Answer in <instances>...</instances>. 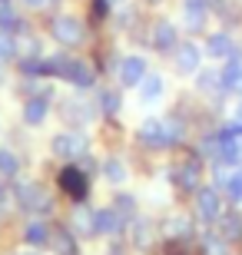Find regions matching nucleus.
Returning <instances> with one entry per match:
<instances>
[{
    "mask_svg": "<svg viewBox=\"0 0 242 255\" xmlns=\"http://www.w3.org/2000/svg\"><path fill=\"white\" fill-rule=\"evenodd\" d=\"M183 136H186V123L176 116L173 120H146L140 126V142L149 149H173L183 142Z\"/></svg>",
    "mask_w": 242,
    "mask_h": 255,
    "instance_id": "1",
    "label": "nucleus"
},
{
    "mask_svg": "<svg viewBox=\"0 0 242 255\" xmlns=\"http://www.w3.org/2000/svg\"><path fill=\"white\" fill-rule=\"evenodd\" d=\"M196 219L199 222H209V226H216L219 222V216H223V192L216 189V186H199L196 189V206H193Z\"/></svg>",
    "mask_w": 242,
    "mask_h": 255,
    "instance_id": "2",
    "label": "nucleus"
},
{
    "mask_svg": "<svg viewBox=\"0 0 242 255\" xmlns=\"http://www.w3.org/2000/svg\"><path fill=\"white\" fill-rule=\"evenodd\" d=\"M199 179H203V159L199 156H186V159H179L169 169V182L183 192H196L199 189Z\"/></svg>",
    "mask_w": 242,
    "mask_h": 255,
    "instance_id": "3",
    "label": "nucleus"
},
{
    "mask_svg": "<svg viewBox=\"0 0 242 255\" xmlns=\"http://www.w3.org/2000/svg\"><path fill=\"white\" fill-rule=\"evenodd\" d=\"M17 202H20L23 212H50V209H53L50 192L43 189V186H37V182H23V186H17Z\"/></svg>",
    "mask_w": 242,
    "mask_h": 255,
    "instance_id": "4",
    "label": "nucleus"
},
{
    "mask_svg": "<svg viewBox=\"0 0 242 255\" xmlns=\"http://www.w3.org/2000/svg\"><path fill=\"white\" fill-rule=\"evenodd\" d=\"M50 37L60 43V47H76L83 40V23L76 17H56L50 23Z\"/></svg>",
    "mask_w": 242,
    "mask_h": 255,
    "instance_id": "5",
    "label": "nucleus"
},
{
    "mask_svg": "<svg viewBox=\"0 0 242 255\" xmlns=\"http://www.w3.org/2000/svg\"><path fill=\"white\" fill-rule=\"evenodd\" d=\"M203 53L209 60H229V57H239V47H236V40H233L229 30H216V33L206 37Z\"/></svg>",
    "mask_w": 242,
    "mask_h": 255,
    "instance_id": "6",
    "label": "nucleus"
},
{
    "mask_svg": "<svg viewBox=\"0 0 242 255\" xmlns=\"http://www.w3.org/2000/svg\"><path fill=\"white\" fill-rule=\"evenodd\" d=\"M173 63H176L179 76H196L199 73V63H203V50L196 43H179L173 50Z\"/></svg>",
    "mask_w": 242,
    "mask_h": 255,
    "instance_id": "7",
    "label": "nucleus"
},
{
    "mask_svg": "<svg viewBox=\"0 0 242 255\" xmlns=\"http://www.w3.org/2000/svg\"><path fill=\"white\" fill-rule=\"evenodd\" d=\"M116 73H120V83L126 86V90H133V86H140L143 83V76L149 73V66H146V60L143 57H123L120 60V66H116Z\"/></svg>",
    "mask_w": 242,
    "mask_h": 255,
    "instance_id": "8",
    "label": "nucleus"
},
{
    "mask_svg": "<svg viewBox=\"0 0 242 255\" xmlns=\"http://www.w3.org/2000/svg\"><path fill=\"white\" fill-rule=\"evenodd\" d=\"M179 47V30L173 20H156L153 23V50L159 53H169V50Z\"/></svg>",
    "mask_w": 242,
    "mask_h": 255,
    "instance_id": "9",
    "label": "nucleus"
},
{
    "mask_svg": "<svg viewBox=\"0 0 242 255\" xmlns=\"http://www.w3.org/2000/svg\"><path fill=\"white\" fill-rule=\"evenodd\" d=\"M50 149H53V156H60V159L83 156V152H86V139H83V136H73V132H60V136L50 139Z\"/></svg>",
    "mask_w": 242,
    "mask_h": 255,
    "instance_id": "10",
    "label": "nucleus"
},
{
    "mask_svg": "<svg viewBox=\"0 0 242 255\" xmlns=\"http://www.w3.org/2000/svg\"><path fill=\"white\" fill-rule=\"evenodd\" d=\"M93 226H96V236H120L126 219L116 212V206H106L100 212H93Z\"/></svg>",
    "mask_w": 242,
    "mask_h": 255,
    "instance_id": "11",
    "label": "nucleus"
},
{
    "mask_svg": "<svg viewBox=\"0 0 242 255\" xmlns=\"http://www.w3.org/2000/svg\"><path fill=\"white\" fill-rule=\"evenodd\" d=\"M216 232L233 246V242H239L242 239V212L239 209H226L223 216H219V222H216Z\"/></svg>",
    "mask_w": 242,
    "mask_h": 255,
    "instance_id": "12",
    "label": "nucleus"
},
{
    "mask_svg": "<svg viewBox=\"0 0 242 255\" xmlns=\"http://www.w3.org/2000/svg\"><path fill=\"white\" fill-rule=\"evenodd\" d=\"M50 100H53L50 93H40V96H33V100H27V103H23V123H30V126L43 123L47 113H50Z\"/></svg>",
    "mask_w": 242,
    "mask_h": 255,
    "instance_id": "13",
    "label": "nucleus"
},
{
    "mask_svg": "<svg viewBox=\"0 0 242 255\" xmlns=\"http://www.w3.org/2000/svg\"><path fill=\"white\" fill-rule=\"evenodd\" d=\"M60 186H63V189L70 192L73 199H83L86 189H90V182H86L83 169H76V166H66V169L60 172Z\"/></svg>",
    "mask_w": 242,
    "mask_h": 255,
    "instance_id": "14",
    "label": "nucleus"
},
{
    "mask_svg": "<svg viewBox=\"0 0 242 255\" xmlns=\"http://www.w3.org/2000/svg\"><path fill=\"white\" fill-rule=\"evenodd\" d=\"M63 80H70V83L73 86H80V90H86V86H93V70H90V66L83 63V60H66V70H63Z\"/></svg>",
    "mask_w": 242,
    "mask_h": 255,
    "instance_id": "15",
    "label": "nucleus"
},
{
    "mask_svg": "<svg viewBox=\"0 0 242 255\" xmlns=\"http://www.w3.org/2000/svg\"><path fill=\"white\" fill-rule=\"evenodd\" d=\"M242 80V60L239 57H229L223 63V70H219V86H223V93L226 90H236Z\"/></svg>",
    "mask_w": 242,
    "mask_h": 255,
    "instance_id": "16",
    "label": "nucleus"
},
{
    "mask_svg": "<svg viewBox=\"0 0 242 255\" xmlns=\"http://www.w3.org/2000/svg\"><path fill=\"white\" fill-rule=\"evenodd\" d=\"M163 90H166V83H163V76L159 73H146L140 83V103H156L159 96H163Z\"/></svg>",
    "mask_w": 242,
    "mask_h": 255,
    "instance_id": "17",
    "label": "nucleus"
},
{
    "mask_svg": "<svg viewBox=\"0 0 242 255\" xmlns=\"http://www.w3.org/2000/svg\"><path fill=\"white\" fill-rule=\"evenodd\" d=\"M196 86H199V93H223V86H219V70H199L196 73Z\"/></svg>",
    "mask_w": 242,
    "mask_h": 255,
    "instance_id": "18",
    "label": "nucleus"
},
{
    "mask_svg": "<svg viewBox=\"0 0 242 255\" xmlns=\"http://www.w3.org/2000/svg\"><path fill=\"white\" fill-rule=\"evenodd\" d=\"M50 232L43 222H30L27 229H23V242H30V246H50Z\"/></svg>",
    "mask_w": 242,
    "mask_h": 255,
    "instance_id": "19",
    "label": "nucleus"
},
{
    "mask_svg": "<svg viewBox=\"0 0 242 255\" xmlns=\"http://www.w3.org/2000/svg\"><path fill=\"white\" fill-rule=\"evenodd\" d=\"M73 229L80 232V236H96L93 212H90V209H83V206H76V212H73ZM76 232H73V236H76Z\"/></svg>",
    "mask_w": 242,
    "mask_h": 255,
    "instance_id": "20",
    "label": "nucleus"
},
{
    "mask_svg": "<svg viewBox=\"0 0 242 255\" xmlns=\"http://www.w3.org/2000/svg\"><path fill=\"white\" fill-rule=\"evenodd\" d=\"M17 27H20L17 10L10 7L7 0H0V33H10V30H17Z\"/></svg>",
    "mask_w": 242,
    "mask_h": 255,
    "instance_id": "21",
    "label": "nucleus"
},
{
    "mask_svg": "<svg viewBox=\"0 0 242 255\" xmlns=\"http://www.w3.org/2000/svg\"><path fill=\"white\" fill-rule=\"evenodd\" d=\"M103 176H106L110 182H116V186H120V182H126V166H123V162L113 156V159L103 162Z\"/></svg>",
    "mask_w": 242,
    "mask_h": 255,
    "instance_id": "22",
    "label": "nucleus"
},
{
    "mask_svg": "<svg viewBox=\"0 0 242 255\" xmlns=\"http://www.w3.org/2000/svg\"><path fill=\"white\" fill-rule=\"evenodd\" d=\"M96 100H100V113L103 116H113V113H120V93H113V90H103L100 96H96Z\"/></svg>",
    "mask_w": 242,
    "mask_h": 255,
    "instance_id": "23",
    "label": "nucleus"
},
{
    "mask_svg": "<svg viewBox=\"0 0 242 255\" xmlns=\"http://www.w3.org/2000/svg\"><path fill=\"white\" fill-rule=\"evenodd\" d=\"M133 242L140 249H146L149 242H153V222H146V219H140L136 226H133Z\"/></svg>",
    "mask_w": 242,
    "mask_h": 255,
    "instance_id": "24",
    "label": "nucleus"
},
{
    "mask_svg": "<svg viewBox=\"0 0 242 255\" xmlns=\"http://www.w3.org/2000/svg\"><path fill=\"white\" fill-rule=\"evenodd\" d=\"M17 169H20L17 156L10 149H0V172H3V176H17Z\"/></svg>",
    "mask_w": 242,
    "mask_h": 255,
    "instance_id": "25",
    "label": "nucleus"
},
{
    "mask_svg": "<svg viewBox=\"0 0 242 255\" xmlns=\"http://www.w3.org/2000/svg\"><path fill=\"white\" fill-rule=\"evenodd\" d=\"M113 206H116V212H120L123 219L136 216V199H133V196H116V202H113Z\"/></svg>",
    "mask_w": 242,
    "mask_h": 255,
    "instance_id": "26",
    "label": "nucleus"
},
{
    "mask_svg": "<svg viewBox=\"0 0 242 255\" xmlns=\"http://www.w3.org/2000/svg\"><path fill=\"white\" fill-rule=\"evenodd\" d=\"M53 249H56V255H73V232H60L56 236V242H53Z\"/></svg>",
    "mask_w": 242,
    "mask_h": 255,
    "instance_id": "27",
    "label": "nucleus"
},
{
    "mask_svg": "<svg viewBox=\"0 0 242 255\" xmlns=\"http://www.w3.org/2000/svg\"><path fill=\"white\" fill-rule=\"evenodd\" d=\"M183 13H206L209 17V0H183Z\"/></svg>",
    "mask_w": 242,
    "mask_h": 255,
    "instance_id": "28",
    "label": "nucleus"
},
{
    "mask_svg": "<svg viewBox=\"0 0 242 255\" xmlns=\"http://www.w3.org/2000/svg\"><path fill=\"white\" fill-rule=\"evenodd\" d=\"M13 53H17V43H13L7 33H0V60H10Z\"/></svg>",
    "mask_w": 242,
    "mask_h": 255,
    "instance_id": "29",
    "label": "nucleus"
},
{
    "mask_svg": "<svg viewBox=\"0 0 242 255\" xmlns=\"http://www.w3.org/2000/svg\"><path fill=\"white\" fill-rule=\"evenodd\" d=\"M7 196V182H3V172H0V199Z\"/></svg>",
    "mask_w": 242,
    "mask_h": 255,
    "instance_id": "30",
    "label": "nucleus"
},
{
    "mask_svg": "<svg viewBox=\"0 0 242 255\" xmlns=\"http://www.w3.org/2000/svg\"><path fill=\"white\" fill-rule=\"evenodd\" d=\"M236 120H239V123H242V103H239V110H236Z\"/></svg>",
    "mask_w": 242,
    "mask_h": 255,
    "instance_id": "31",
    "label": "nucleus"
},
{
    "mask_svg": "<svg viewBox=\"0 0 242 255\" xmlns=\"http://www.w3.org/2000/svg\"><path fill=\"white\" fill-rule=\"evenodd\" d=\"M23 3H30V7H37V3H43V0H23Z\"/></svg>",
    "mask_w": 242,
    "mask_h": 255,
    "instance_id": "32",
    "label": "nucleus"
},
{
    "mask_svg": "<svg viewBox=\"0 0 242 255\" xmlns=\"http://www.w3.org/2000/svg\"><path fill=\"white\" fill-rule=\"evenodd\" d=\"M103 3H123V0H103Z\"/></svg>",
    "mask_w": 242,
    "mask_h": 255,
    "instance_id": "33",
    "label": "nucleus"
},
{
    "mask_svg": "<svg viewBox=\"0 0 242 255\" xmlns=\"http://www.w3.org/2000/svg\"><path fill=\"white\" fill-rule=\"evenodd\" d=\"M146 3H163V0H146Z\"/></svg>",
    "mask_w": 242,
    "mask_h": 255,
    "instance_id": "34",
    "label": "nucleus"
},
{
    "mask_svg": "<svg viewBox=\"0 0 242 255\" xmlns=\"http://www.w3.org/2000/svg\"><path fill=\"white\" fill-rule=\"evenodd\" d=\"M236 90H239V93H242V80H239V86H236Z\"/></svg>",
    "mask_w": 242,
    "mask_h": 255,
    "instance_id": "35",
    "label": "nucleus"
},
{
    "mask_svg": "<svg viewBox=\"0 0 242 255\" xmlns=\"http://www.w3.org/2000/svg\"><path fill=\"white\" fill-rule=\"evenodd\" d=\"M23 255H33V252H23Z\"/></svg>",
    "mask_w": 242,
    "mask_h": 255,
    "instance_id": "36",
    "label": "nucleus"
}]
</instances>
